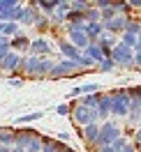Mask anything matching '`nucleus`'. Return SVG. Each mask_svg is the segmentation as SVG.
Here are the masks:
<instances>
[{
	"instance_id": "obj_25",
	"label": "nucleus",
	"mask_w": 141,
	"mask_h": 152,
	"mask_svg": "<svg viewBox=\"0 0 141 152\" xmlns=\"http://www.w3.org/2000/svg\"><path fill=\"white\" fill-rule=\"evenodd\" d=\"M120 152H139V150H137V148H134L132 143H127V145H125V148H123Z\"/></svg>"
},
{
	"instance_id": "obj_1",
	"label": "nucleus",
	"mask_w": 141,
	"mask_h": 152,
	"mask_svg": "<svg viewBox=\"0 0 141 152\" xmlns=\"http://www.w3.org/2000/svg\"><path fill=\"white\" fill-rule=\"evenodd\" d=\"M120 138V127L113 122H104L100 124V138H97V148H104V145H113V143Z\"/></svg>"
},
{
	"instance_id": "obj_24",
	"label": "nucleus",
	"mask_w": 141,
	"mask_h": 152,
	"mask_svg": "<svg viewBox=\"0 0 141 152\" xmlns=\"http://www.w3.org/2000/svg\"><path fill=\"white\" fill-rule=\"evenodd\" d=\"M132 62H134L137 67H141V51H137V53H134V60H132Z\"/></svg>"
},
{
	"instance_id": "obj_17",
	"label": "nucleus",
	"mask_w": 141,
	"mask_h": 152,
	"mask_svg": "<svg viewBox=\"0 0 141 152\" xmlns=\"http://www.w3.org/2000/svg\"><path fill=\"white\" fill-rule=\"evenodd\" d=\"M26 152H42V138H32V141L28 143Z\"/></svg>"
},
{
	"instance_id": "obj_11",
	"label": "nucleus",
	"mask_w": 141,
	"mask_h": 152,
	"mask_svg": "<svg viewBox=\"0 0 141 152\" xmlns=\"http://www.w3.org/2000/svg\"><path fill=\"white\" fill-rule=\"evenodd\" d=\"M83 53H86V58H90V60H93L95 65H100V62L104 60V53H102V48L97 46V44H90V46L86 48Z\"/></svg>"
},
{
	"instance_id": "obj_6",
	"label": "nucleus",
	"mask_w": 141,
	"mask_h": 152,
	"mask_svg": "<svg viewBox=\"0 0 141 152\" xmlns=\"http://www.w3.org/2000/svg\"><path fill=\"white\" fill-rule=\"evenodd\" d=\"M72 46L76 48H81V51H86V48L90 46V42H88V37H86V32L83 30H76L74 26H69V39H67Z\"/></svg>"
},
{
	"instance_id": "obj_19",
	"label": "nucleus",
	"mask_w": 141,
	"mask_h": 152,
	"mask_svg": "<svg viewBox=\"0 0 141 152\" xmlns=\"http://www.w3.org/2000/svg\"><path fill=\"white\" fill-rule=\"evenodd\" d=\"M56 113L58 115H72V106H69V104H58Z\"/></svg>"
},
{
	"instance_id": "obj_31",
	"label": "nucleus",
	"mask_w": 141,
	"mask_h": 152,
	"mask_svg": "<svg viewBox=\"0 0 141 152\" xmlns=\"http://www.w3.org/2000/svg\"><path fill=\"white\" fill-rule=\"evenodd\" d=\"M139 102H141V95H139Z\"/></svg>"
},
{
	"instance_id": "obj_7",
	"label": "nucleus",
	"mask_w": 141,
	"mask_h": 152,
	"mask_svg": "<svg viewBox=\"0 0 141 152\" xmlns=\"http://www.w3.org/2000/svg\"><path fill=\"white\" fill-rule=\"evenodd\" d=\"M76 67H79V65L72 62V60H63V62L53 65V69H51V78H58V76H72Z\"/></svg>"
},
{
	"instance_id": "obj_26",
	"label": "nucleus",
	"mask_w": 141,
	"mask_h": 152,
	"mask_svg": "<svg viewBox=\"0 0 141 152\" xmlns=\"http://www.w3.org/2000/svg\"><path fill=\"white\" fill-rule=\"evenodd\" d=\"M2 30H5V32H7V35H12V32H14V30H16V26H2Z\"/></svg>"
},
{
	"instance_id": "obj_4",
	"label": "nucleus",
	"mask_w": 141,
	"mask_h": 152,
	"mask_svg": "<svg viewBox=\"0 0 141 152\" xmlns=\"http://www.w3.org/2000/svg\"><path fill=\"white\" fill-rule=\"evenodd\" d=\"M72 118H74L79 124H90V122H97V113H95L93 108H88V106H83V104H79V106H74L72 108Z\"/></svg>"
},
{
	"instance_id": "obj_20",
	"label": "nucleus",
	"mask_w": 141,
	"mask_h": 152,
	"mask_svg": "<svg viewBox=\"0 0 141 152\" xmlns=\"http://www.w3.org/2000/svg\"><path fill=\"white\" fill-rule=\"evenodd\" d=\"M125 145H127V141H125V138L120 136V138H118V141H116V143L111 145V150H113V152H120L123 148H125Z\"/></svg>"
},
{
	"instance_id": "obj_3",
	"label": "nucleus",
	"mask_w": 141,
	"mask_h": 152,
	"mask_svg": "<svg viewBox=\"0 0 141 152\" xmlns=\"http://www.w3.org/2000/svg\"><path fill=\"white\" fill-rule=\"evenodd\" d=\"M111 60L113 65H132V60H134V53H132V48H127L125 44H116L111 51Z\"/></svg>"
},
{
	"instance_id": "obj_5",
	"label": "nucleus",
	"mask_w": 141,
	"mask_h": 152,
	"mask_svg": "<svg viewBox=\"0 0 141 152\" xmlns=\"http://www.w3.org/2000/svg\"><path fill=\"white\" fill-rule=\"evenodd\" d=\"M127 21H130V16H125V14H116L111 21L102 23L104 32H109V35H123V32H125V26H127Z\"/></svg>"
},
{
	"instance_id": "obj_15",
	"label": "nucleus",
	"mask_w": 141,
	"mask_h": 152,
	"mask_svg": "<svg viewBox=\"0 0 141 152\" xmlns=\"http://www.w3.org/2000/svg\"><path fill=\"white\" fill-rule=\"evenodd\" d=\"M2 65H5V69H14L16 65H21V58L16 56V53H10V56H7V60H5Z\"/></svg>"
},
{
	"instance_id": "obj_9",
	"label": "nucleus",
	"mask_w": 141,
	"mask_h": 152,
	"mask_svg": "<svg viewBox=\"0 0 141 152\" xmlns=\"http://www.w3.org/2000/svg\"><path fill=\"white\" fill-rule=\"evenodd\" d=\"M111 102H113V97H111V95L100 97V104H97V108H95L97 120H100V118H109V115H111Z\"/></svg>"
},
{
	"instance_id": "obj_8",
	"label": "nucleus",
	"mask_w": 141,
	"mask_h": 152,
	"mask_svg": "<svg viewBox=\"0 0 141 152\" xmlns=\"http://www.w3.org/2000/svg\"><path fill=\"white\" fill-rule=\"evenodd\" d=\"M81 136H83V141L88 143V145H95L97 138H100V124H97V122L86 124L83 129H81Z\"/></svg>"
},
{
	"instance_id": "obj_12",
	"label": "nucleus",
	"mask_w": 141,
	"mask_h": 152,
	"mask_svg": "<svg viewBox=\"0 0 141 152\" xmlns=\"http://www.w3.org/2000/svg\"><path fill=\"white\" fill-rule=\"evenodd\" d=\"M30 53H35V58H39V53L44 56V53H49V44L44 39H35V42L30 44Z\"/></svg>"
},
{
	"instance_id": "obj_33",
	"label": "nucleus",
	"mask_w": 141,
	"mask_h": 152,
	"mask_svg": "<svg viewBox=\"0 0 141 152\" xmlns=\"http://www.w3.org/2000/svg\"><path fill=\"white\" fill-rule=\"evenodd\" d=\"M139 152H141V150H139Z\"/></svg>"
},
{
	"instance_id": "obj_21",
	"label": "nucleus",
	"mask_w": 141,
	"mask_h": 152,
	"mask_svg": "<svg viewBox=\"0 0 141 152\" xmlns=\"http://www.w3.org/2000/svg\"><path fill=\"white\" fill-rule=\"evenodd\" d=\"M63 21H67V14L60 12V10H56L53 12V23H63Z\"/></svg>"
},
{
	"instance_id": "obj_2",
	"label": "nucleus",
	"mask_w": 141,
	"mask_h": 152,
	"mask_svg": "<svg viewBox=\"0 0 141 152\" xmlns=\"http://www.w3.org/2000/svg\"><path fill=\"white\" fill-rule=\"evenodd\" d=\"M113 102H111V113L118 115V118H125V115H130V95L125 92V90H118V92H113Z\"/></svg>"
},
{
	"instance_id": "obj_23",
	"label": "nucleus",
	"mask_w": 141,
	"mask_h": 152,
	"mask_svg": "<svg viewBox=\"0 0 141 152\" xmlns=\"http://www.w3.org/2000/svg\"><path fill=\"white\" fill-rule=\"evenodd\" d=\"M14 46H16V48H26V46H28V39H26V37H16V39H14Z\"/></svg>"
},
{
	"instance_id": "obj_29",
	"label": "nucleus",
	"mask_w": 141,
	"mask_h": 152,
	"mask_svg": "<svg viewBox=\"0 0 141 152\" xmlns=\"http://www.w3.org/2000/svg\"><path fill=\"white\" fill-rule=\"evenodd\" d=\"M12 152H26V148H14Z\"/></svg>"
},
{
	"instance_id": "obj_16",
	"label": "nucleus",
	"mask_w": 141,
	"mask_h": 152,
	"mask_svg": "<svg viewBox=\"0 0 141 152\" xmlns=\"http://www.w3.org/2000/svg\"><path fill=\"white\" fill-rule=\"evenodd\" d=\"M39 118H42V111H37V113H28V115H21L16 122L23 124V122H32V120H39Z\"/></svg>"
},
{
	"instance_id": "obj_14",
	"label": "nucleus",
	"mask_w": 141,
	"mask_h": 152,
	"mask_svg": "<svg viewBox=\"0 0 141 152\" xmlns=\"http://www.w3.org/2000/svg\"><path fill=\"white\" fill-rule=\"evenodd\" d=\"M39 62H42V58H30L28 62H26V67H28V72L30 74H39Z\"/></svg>"
},
{
	"instance_id": "obj_28",
	"label": "nucleus",
	"mask_w": 141,
	"mask_h": 152,
	"mask_svg": "<svg viewBox=\"0 0 141 152\" xmlns=\"http://www.w3.org/2000/svg\"><path fill=\"white\" fill-rule=\"evenodd\" d=\"M95 152H113V150H111V145H104V148H97Z\"/></svg>"
},
{
	"instance_id": "obj_22",
	"label": "nucleus",
	"mask_w": 141,
	"mask_h": 152,
	"mask_svg": "<svg viewBox=\"0 0 141 152\" xmlns=\"http://www.w3.org/2000/svg\"><path fill=\"white\" fill-rule=\"evenodd\" d=\"M113 10L116 12H127L130 10V2H113Z\"/></svg>"
},
{
	"instance_id": "obj_10",
	"label": "nucleus",
	"mask_w": 141,
	"mask_h": 152,
	"mask_svg": "<svg viewBox=\"0 0 141 152\" xmlns=\"http://www.w3.org/2000/svg\"><path fill=\"white\" fill-rule=\"evenodd\" d=\"M60 53H65L67 60H72V62H76V65H79V58H81V53H79V48L72 46L67 39H65V42H60Z\"/></svg>"
},
{
	"instance_id": "obj_32",
	"label": "nucleus",
	"mask_w": 141,
	"mask_h": 152,
	"mask_svg": "<svg viewBox=\"0 0 141 152\" xmlns=\"http://www.w3.org/2000/svg\"><path fill=\"white\" fill-rule=\"evenodd\" d=\"M139 23H141V19H139Z\"/></svg>"
},
{
	"instance_id": "obj_30",
	"label": "nucleus",
	"mask_w": 141,
	"mask_h": 152,
	"mask_svg": "<svg viewBox=\"0 0 141 152\" xmlns=\"http://www.w3.org/2000/svg\"><path fill=\"white\" fill-rule=\"evenodd\" d=\"M67 152H76V150H72V148H67Z\"/></svg>"
},
{
	"instance_id": "obj_27",
	"label": "nucleus",
	"mask_w": 141,
	"mask_h": 152,
	"mask_svg": "<svg viewBox=\"0 0 141 152\" xmlns=\"http://www.w3.org/2000/svg\"><path fill=\"white\" fill-rule=\"evenodd\" d=\"M134 141H137V145H141V129H137V134H134Z\"/></svg>"
},
{
	"instance_id": "obj_13",
	"label": "nucleus",
	"mask_w": 141,
	"mask_h": 152,
	"mask_svg": "<svg viewBox=\"0 0 141 152\" xmlns=\"http://www.w3.org/2000/svg\"><path fill=\"white\" fill-rule=\"evenodd\" d=\"M100 97H102L100 92H95V95H86L81 104H83V106H88V108H93V111H95V108H97V104H100Z\"/></svg>"
},
{
	"instance_id": "obj_18",
	"label": "nucleus",
	"mask_w": 141,
	"mask_h": 152,
	"mask_svg": "<svg viewBox=\"0 0 141 152\" xmlns=\"http://www.w3.org/2000/svg\"><path fill=\"white\" fill-rule=\"evenodd\" d=\"M97 67H100V72H111L116 65H113V60H111V58H104V60H102V62H100Z\"/></svg>"
}]
</instances>
